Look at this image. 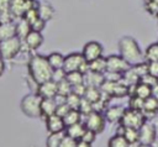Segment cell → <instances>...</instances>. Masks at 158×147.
Returning <instances> with one entry per match:
<instances>
[{"label": "cell", "mask_w": 158, "mask_h": 147, "mask_svg": "<svg viewBox=\"0 0 158 147\" xmlns=\"http://www.w3.org/2000/svg\"><path fill=\"white\" fill-rule=\"evenodd\" d=\"M131 95H135L142 100H146L147 98L152 96V86H149L142 82H138L136 85L130 86V96Z\"/></svg>", "instance_id": "17"}, {"label": "cell", "mask_w": 158, "mask_h": 147, "mask_svg": "<svg viewBox=\"0 0 158 147\" xmlns=\"http://www.w3.org/2000/svg\"><path fill=\"white\" fill-rule=\"evenodd\" d=\"M16 37V25L15 21L0 22V42Z\"/></svg>", "instance_id": "20"}, {"label": "cell", "mask_w": 158, "mask_h": 147, "mask_svg": "<svg viewBox=\"0 0 158 147\" xmlns=\"http://www.w3.org/2000/svg\"><path fill=\"white\" fill-rule=\"evenodd\" d=\"M59 147H77V141L74 138H70L69 136L64 135V137H63Z\"/></svg>", "instance_id": "47"}, {"label": "cell", "mask_w": 158, "mask_h": 147, "mask_svg": "<svg viewBox=\"0 0 158 147\" xmlns=\"http://www.w3.org/2000/svg\"><path fill=\"white\" fill-rule=\"evenodd\" d=\"M84 99H86L89 103L93 105L96 104L102 99V91L100 88H94V86H86V91L84 95Z\"/></svg>", "instance_id": "28"}, {"label": "cell", "mask_w": 158, "mask_h": 147, "mask_svg": "<svg viewBox=\"0 0 158 147\" xmlns=\"http://www.w3.org/2000/svg\"><path fill=\"white\" fill-rule=\"evenodd\" d=\"M81 99H83V98H80L79 95H77V94H74V93H70V94L67 96V104H68V106H69L70 109H77V110H79Z\"/></svg>", "instance_id": "36"}, {"label": "cell", "mask_w": 158, "mask_h": 147, "mask_svg": "<svg viewBox=\"0 0 158 147\" xmlns=\"http://www.w3.org/2000/svg\"><path fill=\"white\" fill-rule=\"evenodd\" d=\"M47 57V61L49 63V65L52 67L53 70L56 69H63V65H64V58L65 56L62 54L60 52H52L49 53Z\"/></svg>", "instance_id": "24"}, {"label": "cell", "mask_w": 158, "mask_h": 147, "mask_svg": "<svg viewBox=\"0 0 158 147\" xmlns=\"http://www.w3.org/2000/svg\"><path fill=\"white\" fill-rule=\"evenodd\" d=\"M139 82H142V83H144V84H147V85H149V86H154L157 83H158V79H156L154 77H152L151 74H146V75H143L141 79H139Z\"/></svg>", "instance_id": "46"}, {"label": "cell", "mask_w": 158, "mask_h": 147, "mask_svg": "<svg viewBox=\"0 0 158 147\" xmlns=\"http://www.w3.org/2000/svg\"><path fill=\"white\" fill-rule=\"evenodd\" d=\"M101 91L107 98H125L130 96V88L122 82H104Z\"/></svg>", "instance_id": "6"}, {"label": "cell", "mask_w": 158, "mask_h": 147, "mask_svg": "<svg viewBox=\"0 0 158 147\" xmlns=\"http://www.w3.org/2000/svg\"><path fill=\"white\" fill-rule=\"evenodd\" d=\"M41 100L42 98L40 95L36 93H30L21 99L20 109L27 117L38 119L41 117Z\"/></svg>", "instance_id": "3"}, {"label": "cell", "mask_w": 158, "mask_h": 147, "mask_svg": "<svg viewBox=\"0 0 158 147\" xmlns=\"http://www.w3.org/2000/svg\"><path fill=\"white\" fill-rule=\"evenodd\" d=\"M63 69L65 73H70V72L86 73L89 70V67H88V62L84 59L81 52H72L65 56Z\"/></svg>", "instance_id": "4"}, {"label": "cell", "mask_w": 158, "mask_h": 147, "mask_svg": "<svg viewBox=\"0 0 158 147\" xmlns=\"http://www.w3.org/2000/svg\"><path fill=\"white\" fill-rule=\"evenodd\" d=\"M21 48H22V40H20L17 36L2 41L0 42V58L4 61H11L20 53Z\"/></svg>", "instance_id": "5"}, {"label": "cell", "mask_w": 158, "mask_h": 147, "mask_svg": "<svg viewBox=\"0 0 158 147\" xmlns=\"http://www.w3.org/2000/svg\"><path fill=\"white\" fill-rule=\"evenodd\" d=\"M65 79L68 80V83L72 86L79 85V84L84 83V73H81V72H70V73H67Z\"/></svg>", "instance_id": "33"}, {"label": "cell", "mask_w": 158, "mask_h": 147, "mask_svg": "<svg viewBox=\"0 0 158 147\" xmlns=\"http://www.w3.org/2000/svg\"><path fill=\"white\" fill-rule=\"evenodd\" d=\"M128 147H152V145H143V143L136 142V143H131Z\"/></svg>", "instance_id": "54"}, {"label": "cell", "mask_w": 158, "mask_h": 147, "mask_svg": "<svg viewBox=\"0 0 158 147\" xmlns=\"http://www.w3.org/2000/svg\"><path fill=\"white\" fill-rule=\"evenodd\" d=\"M83 122L86 128L94 131L96 135L101 133L106 126V119H105L104 114L100 111H95V110H93L91 112L85 115L83 119Z\"/></svg>", "instance_id": "8"}, {"label": "cell", "mask_w": 158, "mask_h": 147, "mask_svg": "<svg viewBox=\"0 0 158 147\" xmlns=\"http://www.w3.org/2000/svg\"><path fill=\"white\" fill-rule=\"evenodd\" d=\"M38 4H40V1H37V0H11L10 11H11L14 19H21L28 10L37 9Z\"/></svg>", "instance_id": "9"}, {"label": "cell", "mask_w": 158, "mask_h": 147, "mask_svg": "<svg viewBox=\"0 0 158 147\" xmlns=\"http://www.w3.org/2000/svg\"><path fill=\"white\" fill-rule=\"evenodd\" d=\"M146 62H158V42L151 43L144 51Z\"/></svg>", "instance_id": "31"}, {"label": "cell", "mask_w": 158, "mask_h": 147, "mask_svg": "<svg viewBox=\"0 0 158 147\" xmlns=\"http://www.w3.org/2000/svg\"><path fill=\"white\" fill-rule=\"evenodd\" d=\"M69 110H70V107L68 106L67 103H64V104H59V105H57L56 115H58V116H60V117H64V116L68 114Z\"/></svg>", "instance_id": "43"}, {"label": "cell", "mask_w": 158, "mask_h": 147, "mask_svg": "<svg viewBox=\"0 0 158 147\" xmlns=\"http://www.w3.org/2000/svg\"><path fill=\"white\" fill-rule=\"evenodd\" d=\"M157 17H158V15H157Z\"/></svg>", "instance_id": "57"}, {"label": "cell", "mask_w": 158, "mask_h": 147, "mask_svg": "<svg viewBox=\"0 0 158 147\" xmlns=\"http://www.w3.org/2000/svg\"><path fill=\"white\" fill-rule=\"evenodd\" d=\"M85 91H86V85H85L84 83H83V84H79V85H74V86H72V93L79 95L80 98H84Z\"/></svg>", "instance_id": "45"}, {"label": "cell", "mask_w": 158, "mask_h": 147, "mask_svg": "<svg viewBox=\"0 0 158 147\" xmlns=\"http://www.w3.org/2000/svg\"><path fill=\"white\" fill-rule=\"evenodd\" d=\"M5 73V61L0 58V77Z\"/></svg>", "instance_id": "53"}, {"label": "cell", "mask_w": 158, "mask_h": 147, "mask_svg": "<svg viewBox=\"0 0 158 147\" xmlns=\"http://www.w3.org/2000/svg\"><path fill=\"white\" fill-rule=\"evenodd\" d=\"M125 112V107L121 105H114V106H109L104 110V116L106 119V122L110 124H118L120 120L122 119V115Z\"/></svg>", "instance_id": "15"}, {"label": "cell", "mask_w": 158, "mask_h": 147, "mask_svg": "<svg viewBox=\"0 0 158 147\" xmlns=\"http://www.w3.org/2000/svg\"><path fill=\"white\" fill-rule=\"evenodd\" d=\"M43 35L42 32H37V31H30V33L25 37V40L22 42H25L26 47L30 51H36L37 48H40L43 43Z\"/></svg>", "instance_id": "16"}, {"label": "cell", "mask_w": 158, "mask_h": 147, "mask_svg": "<svg viewBox=\"0 0 158 147\" xmlns=\"http://www.w3.org/2000/svg\"><path fill=\"white\" fill-rule=\"evenodd\" d=\"M104 82H105V78H104V74H101V73H95V72H90V70L84 73V84L86 86L101 88Z\"/></svg>", "instance_id": "19"}, {"label": "cell", "mask_w": 158, "mask_h": 147, "mask_svg": "<svg viewBox=\"0 0 158 147\" xmlns=\"http://www.w3.org/2000/svg\"><path fill=\"white\" fill-rule=\"evenodd\" d=\"M83 119H84V116H83V114H81L79 110H77V109H70V110L68 111V114L63 117V121H64L65 127H68V126H72V125H74V124L81 122Z\"/></svg>", "instance_id": "26"}, {"label": "cell", "mask_w": 158, "mask_h": 147, "mask_svg": "<svg viewBox=\"0 0 158 147\" xmlns=\"http://www.w3.org/2000/svg\"><path fill=\"white\" fill-rule=\"evenodd\" d=\"M65 75H67V73L64 72V69H56V70H53L52 80H54L56 83H58V82L65 79Z\"/></svg>", "instance_id": "44"}, {"label": "cell", "mask_w": 158, "mask_h": 147, "mask_svg": "<svg viewBox=\"0 0 158 147\" xmlns=\"http://www.w3.org/2000/svg\"><path fill=\"white\" fill-rule=\"evenodd\" d=\"M91 146H93L91 143L85 142V141H83V140H78V141H77V147H91Z\"/></svg>", "instance_id": "50"}, {"label": "cell", "mask_w": 158, "mask_h": 147, "mask_svg": "<svg viewBox=\"0 0 158 147\" xmlns=\"http://www.w3.org/2000/svg\"><path fill=\"white\" fill-rule=\"evenodd\" d=\"M37 11H38L40 17H41L42 20H44L46 22L49 21V20H52L53 16H54V12H56V11H54V7H53L49 2H47V1L40 2V4H38V7H37Z\"/></svg>", "instance_id": "23"}, {"label": "cell", "mask_w": 158, "mask_h": 147, "mask_svg": "<svg viewBox=\"0 0 158 147\" xmlns=\"http://www.w3.org/2000/svg\"><path fill=\"white\" fill-rule=\"evenodd\" d=\"M95 138H96V133H95L94 131H91V130L86 128V130L84 131V133H83V136H81V138H80V140H83V141L89 142V143H91V145H93V142L95 141Z\"/></svg>", "instance_id": "41"}, {"label": "cell", "mask_w": 158, "mask_h": 147, "mask_svg": "<svg viewBox=\"0 0 158 147\" xmlns=\"http://www.w3.org/2000/svg\"><path fill=\"white\" fill-rule=\"evenodd\" d=\"M15 25H16V36L20 38V40H25V37L30 33L31 31V25L25 20V19H17V21H15Z\"/></svg>", "instance_id": "27"}, {"label": "cell", "mask_w": 158, "mask_h": 147, "mask_svg": "<svg viewBox=\"0 0 158 147\" xmlns=\"http://www.w3.org/2000/svg\"><path fill=\"white\" fill-rule=\"evenodd\" d=\"M144 9L147 12H149L151 15L153 16H157L158 15V5L151 0H146V4H144Z\"/></svg>", "instance_id": "40"}, {"label": "cell", "mask_w": 158, "mask_h": 147, "mask_svg": "<svg viewBox=\"0 0 158 147\" xmlns=\"http://www.w3.org/2000/svg\"><path fill=\"white\" fill-rule=\"evenodd\" d=\"M88 67H89V70L90 72H95V73H101L104 74L107 68H106V57H100L90 63H88Z\"/></svg>", "instance_id": "29"}, {"label": "cell", "mask_w": 158, "mask_h": 147, "mask_svg": "<svg viewBox=\"0 0 158 147\" xmlns=\"http://www.w3.org/2000/svg\"><path fill=\"white\" fill-rule=\"evenodd\" d=\"M46 23H47V22L40 17V19H37V20L31 25V30H32V31H37V32H42V31L44 30V27H46Z\"/></svg>", "instance_id": "42"}, {"label": "cell", "mask_w": 158, "mask_h": 147, "mask_svg": "<svg viewBox=\"0 0 158 147\" xmlns=\"http://www.w3.org/2000/svg\"><path fill=\"white\" fill-rule=\"evenodd\" d=\"M22 19H25L30 25H32L37 19H40V15H38L37 9H31V10H28V11L23 15V17H22Z\"/></svg>", "instance_id": "39"}, {"label": "cell", "mask_w": 158, "mask_h": 147, "mask_svg": "<svg viewBox=\"0 0 158 147\" xmlns=\"http://www.w3.org/2000/svg\"><path fill=\"white\" fill-rule=\"evenodd\" d=\"M152 96H154V98L158 99V83L154 86H152Z\"/></svg>", "instance_id": "52"}, {"label": "cell", "mask_w": 158, "mask_h": 147, "mask_svg": "<svg viewBox=\"0 0 158 147\" xmlns=\"http://www.w3.org/2000/svg\"><path fill=\"white\" fill-rule=\"evenodd\" d=\"M36 94L40 95L42 99H53L58 94V88L57 83L54 80H47L44 83H41L37 85Z\"/></svg>", "instance_id": "13"}, {"label": "cell", "mask_w": 158, "mask_h": 147, "mask_svg": "<svg viewBox=\"0 0 158 147\" xmlns=\"http://www.w3.org/2000/svg\"><path fill=\"white\" fill-rule=\"evenodd\" d=\"M152 147H158V138L152 143Z\"/></svg>", "instance_id": "55"}, {"label": "cell", "mask_w": 158, "mask_h": 147, "mask_svg": "<svg viewBox=\"0 0 158 147\" xmlns=\"http://www.w3.org/2000/svg\"><path fill=\"white\" fill-rule=\"evenodd\" d=\"M57 110V103L53 99H42L41 100V117L47 119L48 116L56 114Z\"/></svg>", "instance_id": "21"}, {"label": "cell", "mask_w": 158, "mask_h": 147, "mask_svg": "<svg viewBox=\"0 0 158 147\" xmlns=\"http://www.w3.org/2000/svg\"><path fill=\"white\" fill-rule=\"evenodd\" d=\"M57 88H58V95L68 96L72 93V85L68 83L67 79H63V80L58 82L57 83Z\"/></svg>", "instance_id": "35"}, {"label": "cell", "mask_w": 158, "mask_h": 147, "mask_svg": "<svg viewBox=\"0 0 158 147\" xmlns=\"http://www.w3.org/2000/svg\"><path fill=\"white\" fill-rule=\"evenodd\" d=\"M142 112L144 114L147 120H151L153 116L158 114V99L154 96H149L143 101Z\"/></svg>", "instance_id": "18"}, {"label": "cell", "mask_w": 158, "mask_h": 147, "mask_svg": "<svg viewBox=\"0 0 158 147\" xmlns=\"http://www.w3.org/2000/svg\"><path fill=\"white\" fill-rule=\"evenodd\" d=\"M118 54L131 65L144 62V52H142L138 42L131 36H122L117 43Z\"/></svg>", "instance_id": "1"}, {"label": "cell", "mask_w": 158, "mask_h": 147, "mask_svg": "<svg viewBox=\"0 0 158 147\" xmlns=\"http://www.w3.org/2000/svg\"><path fill=\"white\" fill-rule=\"evenodd\" d=\"M151 1H153V2H156V4L158 5V0H151Z\"/></svg>", "instance_id": "56"}, {"label": "cell", "mask_w": 158, "mask_h": 147, "mask_svg": "<svg viewBox=\"0 0 158 147\" xmlns=\"http://www.w3.org/2000/svg\"><path fill=\"white\" fill-rule=\"evenodd\" d=\"M158 138L157 131L151 120H146L138 128V142L143 145H152Z\"/></svg>", "instance_id": "10"}, {"label": "cell", "mask_w": 158, "mask_h": 147, "mask_svg": "<svg viewBox=\"0 0 158 147\" xmlns=\"http://www.w3.org/2000/svg\"><path fill=\"white\" fill-rule=\"evenodd\" d=\"M64 132H57V133H49L47 140H46V147H59L63 137H64Z\"/></svg>", "instance_id": "32"}, {"label": "cell", "mask_w": 158, "mask_h": 147, "mask_svg": "<svg viewBox=\"0 0 158 147\" xmlns=\"http://www.w3.org/2000/svg\"><path fill=\"white\" fill-rule=\"evenodd\" d=\"M27 68H28V73H30L31 79L37 85L52 79L53 69L49 65L46 56H42V54L31 56L28 64H27Z\"/></svg>", "instance_id": "2"}, {"label": "cell", "mask_w": 158, "mask_h": 147, "mask_svg": "<svg viewBox=\"0 0 158 147\" xmlns=\"http://www.w3.org/2000/svg\"><path fill=\"white\" fill-rule=\"evenodd\" d=\"M118 126H120L121 130H120V131H116V133L122 135L130 145H131V143H136V142H138V128H133V127H123V126H121V125H118Z\"/></svg>", "instance_id": "25"}, {"label": "cell", "mask_w": 158, "mask_h": 147, "mask_svg": "<svg viewBox=\"0 0 158 147\" xmlns=\"http://www.w3.org/2000/svg\"><path fill=\"white\" fill-rule=\"evenodd\" d=\"M148 63V74L158 79V62H147Z\"/></svg>", "instance_id": "48"}, {"label": "cell", "mask_w": 158, "mask_h": 147, "mask_svg": "<svg viewBox=\"0 0 158 147\" xmlns=\"http://www.w3.org/2000/svg\"><path fill=\"white\" fill-rule=\"evenodd\" d=\"M10 2L11 0H0V11L10 10Z\"/></svg>", "instance_id": "49"}, {"label": "cell", "mask_w": 158, "mask_h": 147, "mask_svg": "<svg viewBox=\"0 0 158 147\" xmlns=\"http://www.w3.org/2000/svg\"><path fill=\"white\" fill-rule=\"evenodd\" d=\"M132 69L135 70V73H136V74L139 77V79H141L143 75H146V74L148 73V63L144 61V62H142V63H138V64L133 65Z\"/></svg>", "instance_id": "38"}, {"label": "cell", "mask_w": 158, "mask_h": 147, "mask_svg": "<svg viewBox=\"0 0 158 147\" xmlns=\"http://www.w3.org/2000/svg\"><path fill=\"white\" fill-rule=\"evenodd\" d=\"M123 84H126L128 88L130 86H133L136 85L138 82H139V77L135 73V70L132 69V67H130L126 72L122 73V80H121Z\"/></svg>", "instance_id": "30"}, {"label": "cell", "mask_w": 158, "mask_h": 147, "mask_svg": "<svg viewBox=\"0 0 158 147\" xmlns=\"http://www.w3.org/2000/svg\"><path fill=\"white\" fill-rule=\"evenodd\" d=\"M44 122H46V128H47L48 133H57V132L65 131V125H64L63 117H60L56 114L44 119Z\"/></svg>", "instance_id": "14"}, {"label": "cell", "mask_w": 158, "mask_h": 147, "mask_svg": "<svg viewBox=\"0 0 158 147\" xmlns=\"http://www.w3.org/2000/svg\"><path fill=\"white\" fill-rule=\"evenodd\" d=\"M131 65L120 56V54H111L106 57V72H116V73H123L126 72Z\"/></svg>", "instance_id": "12"}, {"label": "cell", "mask_w": 158, "mask_h": 147, "mask_svg": "<svg viewBox=\"0 0 158 147\" xmlns=\"http://www.w3.org/2000/svg\"><path fill=\"white\" fill-rule=\"evenodd\" d=\"M151 121H152V124H153V126H154V128H156V131H157V135H158V114H157L156 116H153V117L151 119Z\"/></svg>", "instance_id": "51"}, {"label": "cell", "mask_w": 158, "mask_h": 147, "mask_svg": "<svg viewBox=\"0 0 158 147\" xmlns=\"http://www.w3.org/2000/svg\"><path fill=\"white\" fill-rule=\"evenodd\" d=\"M130 146V143L126 141V138L122 136V135H120V133H116V135H114L110 140H109V142H107V147H128Z\"/></svg>", "instance_id": "34"}, {"label": "cell", "mask_w": 158, "mask_h": 147, "mask_svg": "<svg viewBox=\"0 0 158 147\" xmlns=\"http://www.w3.org/2000/svg\"><path fill=\"white\" fill-rule=\"evenodd\" d=\"M85 130H86V127H85L84 122L81 121V122H78V124H74L72 126L65 127L64 133L67 136H69L70 138H74L75 141H78V140L81 138V136H83V133H84Z\"/></svg>", "instance_id": "22"}, {"label": "cell", "mask_w": 158, "mask_h": 147, "mask_svg": "<svg viewBox=\"0 0 158 147\" xmlns=\"http://www.w3.org/2000/svg\"><path fill=\"white\" fill-rule=\"evenodd\" d=\"M102 53H104V47L100 42L98 41H89L84 44L83 47V51H81V54L84 57V59L90 63L100 57H102Z\"/></svg>", "instance_id": "11"}, {"label": "cell", "mask_w": 158, "mask_h": 147, "mask_svg": "<svg viewBox=\"0 0 158 147\" xmlns=\"http://www.w3.org/2000/svg\"><path fill=\"white\" fill-rule=\"evenodd\" d=\"M146 116L142 111L133 110V109H125V112L122 115V119L120 120L118 125L123 127H133V128H139L142 124L146 121Z\"/></svg>", "instance_id": "7"}, {"label": "cell", "mask_w": 158, "mask_h": 147, "mask_svg": "<svg viewBox=\"0 0 158 147\" xmlns=\"http://www.w3.org/2000/svg\"><path fill=\"white\" fill-rule=\"evenodd\" d=\"M143 101L142 99L135 96V95H131L128 96V107L130 109H133V110H138V111H142L143 109Z\"/></svg>", "instance_id": "37"}]
</instances>
